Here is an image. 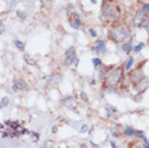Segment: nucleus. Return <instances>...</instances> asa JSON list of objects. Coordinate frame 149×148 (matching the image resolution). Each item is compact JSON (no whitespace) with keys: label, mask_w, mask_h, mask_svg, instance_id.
Segmentation results:
<instances>
[{"label":"nucleus","mask_w":149,"mask_h":148,"mask_svg":"<svg viewBox=\"0 0 149 148\" xmlns=\"http://www.w3.org/2000/svg\"><path fill=\"white\" fill-rule=\"evenodd\" d=\"M14 43H15V46H17V47H18L19 50H23V49H24V45H23L22 41H18V40H17Z\"/></svg>","instance_id":"nucleus-19"},{"label":"nucleus","mask_w":149,"mask_h":148,"mask_svg":"<svg viewBox=\"0 0 149 148\" xmlns=\"http://www.w3.org/2000/svg\"><path fill=\"white\" fill-rule=\"evenodd\" d=\"M87 130H88V125H83L82 128H80L79 132H80V133H84V132H87Z\"/></svg>","instance_id":"nucleus-29"},{"label":"nucleus","mask_w":149,"mask_h":148,"mask_svg":"<svg viewBox=\"0 0 149 148\" xmlns=\"http://www.w3.org/2000/svg\"><path fill=\"white\" fill-rule=\"evenodd\" d=\"M111 146H112V148H116V144H115V142H111Z\"/></svg>","instance_id":"nucleus-31"},{"label":"nucleus","mask_w":149,"mask_h":148,"mask_svg":"<svg viewBox=\"0 0 149 148\" xmlns=\"http://www.w3.org/2000/svg\"><path fill=\"white\" fill-rule=\"evenodd\" d=\"M92 50H93V51H96V52H106V46H104V42L102 41V40H98V41L96 42V46H93Z\"/></svg>","instance_id":"nucleus-5"},{"label":"nucleus","mask_w":149,"mask_h":148,"mask_svg":"<svg viewBox=\"0 0 149 148\" xmlns=\"http://www.w3.org/2000/svg\"><path fill=\"white\" fill-rule=\"evenodd\" d=\"M80 97H82L83 101H88V98H87V96H86V93L84 92H80Z\"/></svg>","instance_id":"nucleus-30"},{"label":"nucleus","mask_w":149,"mask_h":148,"mask_svg":"<svg viewBox=\"0 0 149 148\" xmlns=\"http://www.w3.org/2000/svg\"><path fill=\"white\" fill-rule=\"evenodd\" d=\"M121 78H123V69L115 68V69L111 70L110 73L106 74V77H104V84H106L108 88L115 87L118 82H120Z\"/></svg>","instance_id":"nucleus-3"},{"label":"nucleus","mask_w":149,"mask_h":148,"mask_svg":"<svg viewBox=\"0 0 149 148\" xmlns=\"http://www.w3.org/2000/svg\"><path fill=\"white\" fill-rule=\"evenodd\" d=\"M102 15L107 21L115 22V21H117L118 17H120V9H118L117 5L112 4V3H110V1H106L102 6Z\"/></svg>","instance_id":"nucleus-2"},{"label":"nucleus","mask_w":149,"mask_h":148,"mask_svg":"<svg viewBox=\"0 0 149 148\" xmlns=\"http://www.w3.org/2000/svg\"><path fill=\"white\" fill-rule=\"evenodd\" d=\"M9 105V98L8 97H3L1 101H0V110L4 109V107H6Z\"/></svg>","instance_id":"nucleus-12"},{"label":"nucleus","mask_w":149,"mask_h":148,"mask_svg":"<svg viewBox=\"0 0 149 148\" xmlns=\"http://www.w3.org/2000/svg\"><path fill=\"white\" fill-rule=\"evenodd\" d=\"M24 60L29 64V65H36V60L33 59V58H31L29 55H26V56H24Z\"/></svg>","instance_id":"nucleus-13"},{"label":"nucleus","mask_w":149,"mask_h":148,"mask_svg":"<svg viewBox=\"0 0 149 148\" xmlns=\"http://www.w3.org/2000/svg\"><path fill=\"white\" fill-rule=\"evenodd\" d=\"M131 36V31L125 26H117L113 27L110 32H108V37L115 42H123L127 40Z\"/></svg>","instance_id":"nucleus-1"},{"label":"nucleus","mask_w":149,"mask_h":148,"mask_svg":"<svg viewBox=\"0 0 149 148\" xmlns=\"http://www.w3.org/2000/svg\"><path fill=\"white\" fill-rule=\"evenodd\" d=\"M141 78H143V75H141V72H135L133 75H131V79H133V82H135V83L140 82Z\"/></svg>","instance_id":"nucleus-10"},{"label":"nucleus","mask_w":149,"mask_h":148,"mask_svg":"<svg viewBox=\"0 0 149 148\" xmlns=\"http://www.w3.org/2000/svg\"><path fill=\"white\" fill-rule=\"evenodd\" d=\"M91 1H92L93 4H96V3H97V0H91Z\"/></svg>","instance_id":"nucleus-32"},{"label":"nucleus","mask_w":149,"mask_h":148,"mask_svg":"<svg viewBox=\"0 0 149 148\" xmlns=\"http://www.w3.org/2000/svg\"><path fill=\"white\" fill-rule=\"evenodd\" d=\"M74 58H75V49L74 47L68 49L65 52V65H70L73 63Z\"/></svg>","instance_id":"nucleus-4"},{"label":"nucleus","mask_w":149,"mask_h":148,"mask_svg":"<svg viewBox=\"0 0 149 148\" xmlns=\"http://www.w3.org/2000/svg\"><path fill=\"white\" fill-rule=\"evenodd\" d=\"M17 15H18V17H21L22 19H24V18H26V14H24V12H19V10H18V12H17Z\"/></svg>","instance_id":"nucleus-26"},{"label":"nucleus","mask_w":149,"mask_h":148,"mask_svg":"<svg viewBox=\"0 0 149 148\" xmlns=\"http://www.w3.org/2000/svg\"><path fill=\"white\" fill-rule=\"evenodd\" d=\"M143 47H144V43H139L138 46H135V47H134V51L138 52V51H140V50L143 49Z\"/></svg>","instance_id":"nucleus-21"},{"label":"nucleus","mask_w":149,"mask_h":148,"mask_svg":"<svg viewBox=\"0 0 149 148\" xmlns=\"http://www.w3.org/2000/svg\"><path fill=\"white\" fill-rule=\"evenodd\" d=\"M92 61H93V64H94V66H96V68H98V66H101V64H102V61H101V60L100 59H93L92 60Z\"/></svg>","instance_id":"nucleus-20"},{"label":"nucleus","mask_w":149,"mask_h":148,"mask_svg":"<svg viewBox=\"0 0 149 148\" xmlns=\"http://www.w3.org/2000/svg\"><path fill=\"white\" fill-rule=\"evenodd\" d=\"M74 19H75V22L80 23V17H79V14H78V13H74Z\"/></svg>","instance_id":"nucleus-27"},{"label":"nucleus","mask_w":149,"mask_h":148,"mask_svg":"<svg viewBox=\"0 0 149 148\" xmlns=\"http://www.w3.org/2000/svg\"><path fill=\"white\" fill-rule=\"evenodd\" d=\"M41 1L45 6H50V4H51V0H41Z\"/></svg>","instance_id":"nucleus-25"},{"label":"nucleus","mask_w":149,"mask_h":148,"mask_svg":"<svg viewBox=\"0 0 149 148\" xmlns=\"http://www.w3.org/2000/svg\"><path fill=\"white\" fill-rule=\"evenodd\" d=\"M125 134L129 135V137H133V135H135V134H139V132L134 130L133 128H130V126H126V129H125Z\"/></svg>","instance_id":"nucleus-11"},{"label":"nucleus","mask_w":149,"mask_h":148,"mask_svg":"<svg viewBox=\"0 0 149 148\" xmlns=\"http://www.w3.org/2000/svg\"><path fill=\"white\" fill-rule=\"evenodd\" d=\"M14 84L18 87V89H23V91H27L28 89V86H27V83L24 82L23 79H18V80H14Z\"/></svg>","instance_id":"nucleus-7"},{"label":"nucleus","mask_w":149,"mask_h":148,"mask_svg":"<svg viewBox=\"0 0 149 148\" xmlns=\"http://www.w3.org/2000/svg\"><path fill=\"white\" fill-rule=\"evenodd\" d=\"M70 26H72L73 28H75V29L80 28V23H78V22H75V21H70Z\"/></svg>","instance_id":"nucleus-18"},{"label":"nucleus","mask_w":149,"mask_h":148,"mask_svg":"<svg viewBox=\"0 0 149 148\" xmlns=\"http://www.w3.org/2000/svg\"><path fill=\"white\" fill-rule=\"evenodd\" d=\"M141 13H143V14H148V13H149V5L148 4H145L143 6V10H141Z\"/></svg>","instance_id":"nucleus-22"},{"label":"nucleus","mask_w":149,"mask_h":148,"mask_svg":"<svg viewBox=\"0 0 149 148\" xmlns=\"http://www.w3.org/2000/svg\"><path fill=\"white\" fill-rule=\"evenodd\" d=\"M131 49H133V45H131V42H126V43H125V45L123 46V50H124L125 52H129Z\"/></svg>","instance_id":"nucleus-15"},{"label":"nucleus","mask_w":149,"mask_h":148,"mask_svg":"<svg viewBox=\"0 0 149 148\" xmlns=\"http://www.w3.org/2000/svg\"><path fill=\"white\" fill-rule=\"evenodd\" d=\"M60 79H61V77H60L57 73H55V74H52V75L50 77V83H51L52 86H56L57 83L60 82Z\"/></svg>","instance_id":"nucleus-8"},{"label":"nucleus","mask_w":149,"mask_h":148,"mask_svg":"<svg viewBox=\"0 0 149 148\" xmlns=\"http://www.w3.org/2000/svg\"><path fill=\"white\" fill-rule=\"evenodd\" d=\"M5 31V26H4V23L3 22H0V35H3Z\"/></svg>","instance_id":"nucleus-23"},{"label":"nucleus","mask_w":149,"mask_h":148,"mask_svg":"<svg viewBox=\"0 0 149 148\" xmlns=\"http://www.w3.org/2000/svg\"><path fill=\"white\" fill-rule=\"evenodd\" d=\"M143 19H144V14L141 13V10L138 12L136 14H135L134 19H133V26L134 27H139V26H140V23L143 22Z\"/></svg>","instance_id":"nucleus-6"},{"label":"nucleus","mask_w":149,"mask_h":148,"mask_svg":"<svg viewBox=\"0 0 149 148\" xmlns=\"http://www.w3.org/2000/svg\"><path fill=\"white\" fill-rule=\"evenodd\" d=\"M64 105L66 107H69V109H74V98L73 97H66L64 100Z\"/></svg>","instance_id":"nucleus-9"},{"label":"nucleus","mask_w":149,"mask_h":148,"mask_svg":"<svg viewBox=\"0 0 149 148\" xmlns=\"http://www.w3.org/2000/svg\"><path fill=\"white\" fill-rule=\"evenodd\" d=\"M106 110L108 111V116H112V114H111V112H116V109H115V107H112V106H107L106 107Z\"/></svg>","instance_id":"nucleus-17"},{"label":"nucleus","mask_w":149,"mask_h":148,"mask_svg":"<svg viewBox=\"0 0 149 148\" xmlns=\"http://www.w3.org/2000/svg\"><path fill=\"white\" fill-rule=\"evenodd\" d=\"M133 63H134V59L133 58H129L127 61H126V65H125V69H126V70L130 69L131 66H133Z\"/></svg>","instance_id":"nucleus-16"},{"label":"nucleus","mask_w":149,"mask_h":148,"mask_svg":"<svg viewBox=\"0 0 149 148\" xmlns=\"http://www.w3.org/2000/svg\"><path fill=\"white\" fill-rule=\"evenodd\" d=\"M140 26H141V27H144V28H148V21H147V19L144 18V19H143V22L140 23Z\"/></svg>","instance_id":"nucleus-24"},{"label":"nucleus","mask_w":149,"mask_h":148,"mask_svg":"<svg viewBox=\"0 0 149 148\" xmlns=\"http://www.w3.org/2000/svg\"><path fill=\"white\" fill-rule=\"evenodd\" d=\"M89 33H91V36H92V37H97V32L94 31L93 28H91V29H89Z\"/></svg>","instance_id":"nucleus-28"},{"label":"nucleus","mask_w":149,"mask_h":148,"mask_svg":"<svg viewBox=\"0 0 149 148\" xmlns=\"http://www.w3.org/2000/svg\"><path fill=\"white\" fill-rule=\"evenodd\" d=\"M112 133H113V135H115V137H118V134H120V126H118L117 124H113Z\"/></svg>","instance_id":"nucleus-14"}]
</instances>
